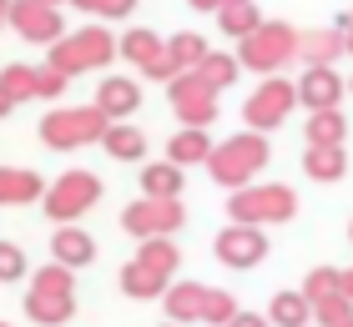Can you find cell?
Wrapping results in <instances>:
<instances>
[{
  "label": "cell",
  "mask_w": 353,
  "mask_h": 327,
  "mask_svg": "<svg viewBox=\"0 0 353 327\" xmlns=\"http://www.w3.org/2000/svg\"><path fill=\"white\" fill-rule=\"evenodd\" d=\"M303 96H308V101H328L333 96V76H313L308 86H303Z\"/></svg>",
  "instance_id": "cell-13"
},
{
  "label": "cell",
  "mask_w": 353,
  "mask_h": 327,
  "mask_svg": "<svg viewBox=\"0 0 353 327\" xmlns=\"http://www.w3.org/2000/svg\"><path fill=\"white\" fill-rule=\"evenodd\" d=\"M308 171L313 176H343V151H339V146H318L313 161H308Z\"/></svg>",
  "instance_id": "cell-5"
},
{
  "label": "cell",
  "mask_w": 353,
  "mask_h": 327,
  "mask_svg": "<svg viewBox=\"0 0 353 327\" xmlns=\"http://www.w3.org/2000/svg\"><path fill=\"white\" fill-rule=\"evenodd\" d=\"M217 252L228 257V262H252V257H263V237H252V232H228Z\"/></svg>",
  "instance_id": "cell-4"
},
{
  "label": "cell",
  "mask_w": 353,
  "mask_h": 327,
  "mask_svg": "<svg viewBox=\"0 0 353 327\" xmlns=\"http://www.w3.org/2000/svg\"><path fill=\"white\" fill-rule=\"evenodd\" d=\"M228 76H232V61H207V81L202 86H228Z\"/></svg>",
  "instance_id": "cell-15"
},
{
  "label": "cell",
  "mask_w": 353,
  "mask_h": 327,
  "mask_svg": "<svg viewBox=\"0 0 353 327\" xmlns=\"http://www.w3.org/2000/svg\"><path fill=\"white\" fill-rule=\"evenodd\" d=\"M147 187H152V191H172V187H176V171H152Z\"/></svg>",
  "instance_id": "cell-17"
},
{
  "label": "cell",
  "mask_w": 353,
  "mask_h": 327,
  "mask_svg": "<svg viewBox=\"0 0 353 327\" xmlns=\"http://www.w3.org/2000/svg\"><path fill=\"white\" fill-rule=\"evenodd\" d=\"M86 196H96V187L86 182V176H71V182L51 196V217H76V211L86 207Z\"/></svg>",
  "instance_id": "cell-3"
},
{
  "label": "cell",
  "mask_w": 353,
  "mask_h": 327,
  "mask_svg": "<svg viewBox=\"0 0 353 327\" xmlns=\"http://www.w3.org/2000/svg\"><path fill=\"white\" fill-rule=\"evenodd\" d=\"M126 292H141V297H147V292H157V277L147 267H126Z\"/></svg>",
  "instance_id": "cell-8"
},
{
  "label": "cell",
  "mask_w": 353,
  "mask_h": 327,
  "mask_svg": "<svg viewBox=\"0 0 353 327\" xmlns=\"http://www.w3.org/2000/svg\"><path fill=\"white\" fill-rule=\"evenodd\" d=\"M288 207H293L288 191H258V196H237V202H232L237 217H258V211H263V217H288Z\"/></svg>",
  "instance_id": "cell-2"
},
{
  "label": "cell",
  "mask_w": 353,
  "mask_h": 327,
  "mask_svg": "<svg viewBox=\"0 0 353 327\" xmlns=\"http://www.w3.org/2000/svg\"><path fill=\"white\" fill-rule=\"evenodd\" d=\"M272 317H278V322H288V327H298L303 317H308V302H303V297H278Z\"/></svg>",
  "instance_id": "cell-7"
},
{
  "label": "cell",
  "mask_w": 353,
  "mask_h": 327,
  "mask_svg": "<svg viewBox=\"0 0 353 327\" xmlns=\"http://www.w3.org/2000/svg\"><path fill=\"white\" fill-rule=\"evenodd\" d=\"M6 91L26 96V91H30V71H6Z\"/></svg>",
  "instance_id": "cell-16"
},
{
  "label": "cell",
  "mask_w": 353,
  "mask_h": 327,
  "mask_svg": "<svg viewBox=\"0 0 353 327\" xmlns=\"http://www.w3.org/2000/svg\"><path fill=\"white\" fill-rule=\"evenodd\" d=\"M36 191V176H0V196H30Z\"/></svg>",
  "instance_id": "cell-10"
},
{
  "label": "cell",
  "mask_w": 353,
  "mask_h": 327,
  "mask_svg": "<svg viewBox=\"0 0 353 327\" xmlns=\"http://www.w3.org/2000/svg\"><path fill=\"white\" fill-rule=\"evenodd\" d=\"M81 6H91V10L101 6V10H111V15H117V10H126V0H81Z\"/></svg>",
  "instance_id": "cell-18"
},
{
  "label": "cell",
  "mask_w": 353,
  "mask_h": 327,
  "mask_svg": "<svg viewBox=\"0 0 353 327\" xmlns=\"http://www.w3.org/2000/svg\"><path fill=\"white\" fill-rule=\"evenodd\" d=\"M263 156H268L263 141H258V146H252V141H237V146H228V156H222V161H212V171L222 176V182H237V176H243L252 161L263 167Z\"/></svg>",
  "instance_id": "cell-1"
},
{
  "label": "cell",
  "mask_w": 353,
  "mask_h": 327,
  "mask_svg": "<svg viewBox=\"0 0 353 327\" xmlns=\"http://www.w3.org/2000/svg\"><path fill=\"white\" fill-rule=\"evenodd\" d=\"M237 327H263L258 317H237Z\"/></svg>",
  "instance_id": "cell-19"
},
{
  "label": "cell",
  "mask_w": 353,
  "mask_h": 327,
  "mask_svg": "<svg viewBox=\"0 0 353 327\" xmlns=\"http://www.w3.org/2000/svg\"><path fill=\"white\" fill-rule=\"evenodd\" d=\"M21 267H26L21 252H15V247H0V277H21Z\"/></svg>",
  "instance_id": "cell-14"
},
{
  "label": "cell",
  "mask_w": 353,
  "mask_h": 327,
  "mask_svg": "<svg viewBox=\"0 0 353 327\" xmlns=\"http://www.w3.org/2000/svg\"><path fill=\"white\" fill-rule=\"evenodd\" d=\"M313 141H318V146H333V141H343V121L333 116V111H323V116H318V126H313Z\"/></svg>",
  "instance_id": "cell-6"
},
{
  "label": "cell",
  "mask_w": 353,
  "mask_h": 327,
  "mask_svg": "<svg viewBox=\"0 0 353 327\" xmlns=\"http://www.w3.org/2000/svg\"><path fill=\"white\" fill-rule=\"evenodd\" d=\"M207 151V141L202 136H182V141H172V161H187V156H202Z\"/></svg>",
  "instance_id": "cell-11"
},
{
  "label": "cell",
  "mask_w": 353,
  "mask_h": 327,
  "mask_svg": "<svg viewBox=\"0 0 353 327\" xmlns=\"http://www.w3.org/2000/svg\"><path fill=\"white\" fill-rule=\"evenodd\" d=\"M91 247H86V237L81 232H66V237H61V257H66V262H81Z\"/></svg>",
  "instance_id": "cell-12"
},
{
  "label": "cell",
  "mask_w": 353,
  "mask_h": 327,
  "mask_svg": "<svg viewBox=\"0 0 353 327\" xmlns=\"http://www.w3.org/2000/svg\"><path fill=\"white\" fill-rule=\"evenodd\" d=\"M111 151H121V156H141V136H137V131H111Z\"/></svg>",
  "instance_id": "cell-9"
}]
</instances>
